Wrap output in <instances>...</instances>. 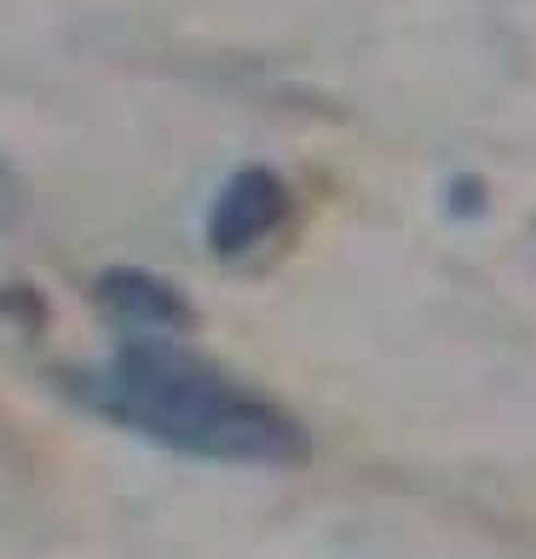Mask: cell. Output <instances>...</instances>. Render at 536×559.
Listing matches in <instances>:
<instances>
[{
    "instance_id": "cell-1",
    "label": "cell",
    "mask_w": 536,
    "mask_h": 559,
    "mask_svg": "<svg viewBox=\"0 0 536 559\" xmlns=\"http://www.w3.org/2000/svg\"><path fill=\"white\" fill-rule=\"evenodd\" d=\"M87 404L98 416L133 427L139 439H156L196 462H231V467H283L300 462L306 439L272 399L237 386L214 364L168 346L162 335H133L116 346L105 369H93Z\"/></svg>"
},
{
    "instance_id": "cell-3",
    "label": "cell",
    "mask_w": 536,
    "mask_h": 559,
    "mask_svg": "<svg viewBox=\"0 0 536 559\" xmlns=\"http://www.w3.org/2000/svg\"><path fill=\"white\" fill-rule=\"evenodd\" d=\"M98 300L128 323V329H151V335H174V329H191V300L179 295L168 277H151L139 265H116V272L98 277Z\"/></svg>"
},
{
    "instance_id": "cell-2",
    "label": "cell",
    "mask_w": 536,
    "mask_h": 559,
    "mask_svg": "<svg viewBox=\"0 0 536 559\" xmlns=\"http://www.w3.org/2000/svg\"><path fill=\"white\" fill-rule=\"evenodd\" d=\"M283 219H288V185L272 168H237L209 209V248L219 260H237L260 248Z\"/></svg>"
}]
</instances>
